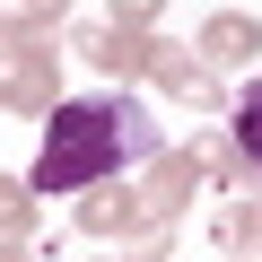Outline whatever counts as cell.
<instances>
[{"label":"cell","instance_id":"cell-3","mask_svg":"<svg viewBox=\"0 0 262 262\" xmlns=\"http://www.w3.org/2000/svg\"><path fill=\"white\" fill-rule=\"evenodd\" d=\"M210 53H219V61L262 53V27H253V18H210Z\"/></svg>","mask_w":262,"mask_h":262},{"label":"cell","instance_id":"cell-6","mask_svg":"<svg viewBox=\"0 0 262 262\" xmlns=\"http://www.w3.org/2000/svg\"><path fill=\"white\" fill-rule=\"evenodd\" d=\"M27 9H61V0H27Z\"/></svg>","mask_w":262,"mask_h":262},{"label":"cell","instance_id":"cell-4","mask_svg":"<svg viewBox=\"0 0 262 262\" xmlns=\"http://www.w3.org/2000/svg\"><path fill=\"white\" fill-rule=\"evenodd\" d=\"M236 149H245V166H262V79L236 96Z\"/></svg>","mask_w":262,"mask_h":262},{"label":"cell","instance_id":"cell-2","mask_svg":"<svg viewBox=\"0 0 262 262\" xmlns=\"http://www.w3.org/2000/svg\"><path fill=\"white\" fill-rule=\"evenodd\" d=\"M79 53H88L96 70H158V53H166V44L131 35V27H96V35H79Z\"/></svg>","mask_w":262,"mask_h":262},{"label":"cell","instance_id":"cell-5","mask_svg":"<svg viewBox=\"0 0 262 262\" xmlns=\"http://www.w3.org/2000/svg\"><path fill=\"white\" fill-rule=\"evenodd\" d=\"M114 9H122V18H149V9H158V0H114Z\"/></svg>","mask_w":262,"mask_h":262},{"label":"cell","instance_id":"cell-1","mask_svg":"<svg viewBox=\"0 0 262 262\" xmlns=\"http://www.w3.org/2000/svg\"><path fill=\"white\" fill-rule=\"evenodd\" d=\"M122 158H158V122L131 96H70V105H53L44 158H35V192H79V184L114 175Z\"/></svg>","mask_w":262,"mask_h":262}]
</instances>
